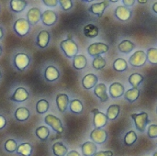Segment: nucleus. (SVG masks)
<instances>
[{
	"instance_id": "nucleus-1",
	"label": "nucleus",
	"mask_w": 157,
	"mask_h": 156,
	"mask_svg": "<svg viewBox=\"0 0 157 156\" xmlns=\"http://www.w3.org/2000/svg\"><path fill=\"white\" fill-rule=\"evenodd\" d=\"M31 58L29 53L27 52H17L13 55L12 58V64L14 68L18 72L26 71L29 66L30 65Z\"/></svg>"
},
{
	"instance_id": "nucleus-2",
	"label": "nucleus",
	"mask_w": 157,
	"mask_h": 156,
	"mask_svg": "<svg viewBox=\"0 0 157 156\" xmlns=\"http://www.w3.org/2000/svg\"><path fill=\"white\" fill-rule=\"evenodd\" d=\"M60 48L63 51L64 55L69 59H71V58L74 59V57H75L77 55V52L79 51L78 45L73 40L71 34H68V38L66 40H63L61 41Z\"/></svg>"
},
{
	"instance_id": "nucleus-3",
	"label": "nucleus",
	"mask_w": 157,
	"mask_h": 156,
	"mask_svg": "<svg viewBox=\"0 0 157 156\" xmlns=\"http://www.w3.org/2000/svg\"><path fill=\"white\" fill-rule=\"evenodd\" d=\"M30 24L29 23V21L27 20V18H17L14 24H13V30L16 33L17 36L20 37V38H24L26 37L29 31H30Z\"/></svg>"
},
{
	"instance_id": "nucleus-4",
	"label": "nucleus",
	"mask_w": 157,
	"mask_h": 156,
	"mask_svg": "<svg viewBox=\"0 0 157 156\" xmlns=\"http://www.w3.org/2000/svg\"><path fill=\"white\" fill-rule=\"evenodd\" d=\"M44 122L48 126H50L52 129V131H55L56 133H58V134L63 133V131H64L63 125L62 123V120L58 117H56L52 114H48L44 118Z\"/></svg>"
},
{
	"instance_id": "nucleus-5",
	"label": "nucleus",
	"mask_w": 157,
	"mask_h": 156,
	"mask_svg": "<svg viewBox=\"0 0 157 156\" xmlns=\"http://www.w3.org/2000/svg\"><path fill=\"white\" fill-rule=\"evenodd\" d=\"M131 117L134 120V124H135L136 129L141 132H144L146 129L147 124L150 123L149 117H148V114L146 112H141L139 114L133 113L131 115Z\"/></svg>"
},
{
	"instance_id": "nucleus-6",
	"label": "nucleus",
	"mask_w": 157,
	"mask_h": 156,
	"mask_svg": "<svg viewBox=\"0 0 157 156\" xmlns=\"http://www.w3.org/2000/svg\"><path fill=\"white\" fill-rule=\"evenodd\" d=\"M109 50V47L108 44L103 43V42H96L88 46L87 52L92 57H98V56H100L101 54L108 52Z\"/></svg>"
},
{
	"instance_id": "nucleus-7",
	"label": "nucleus",
	"mask_w": 157,
	"mask_h": 156,
	"mask_svg": "<svg viewBox=\"0 0 157 156\" xmlns=\"http://www.w3.org/2000/svg\"><path fill=\"white\" fill-rule=\"evenodd\" d=\"M29 97V92L22 86L17 87L14 93L9 97V100L16 103H23L27 101Z\"/></svg>"
},
{
	"instance_id": "nucleus-8",
	"label": "nucleus",
	"mask_w": 157,
	"mask_h": 156,
	"mask_svg": "<svg viewBox=\"0 0 157 156\" xmlns=\"http://www.w3.org/2000/svg\"><path fill=\"white\" fill-rule=\"evenodd\" d=\"M147 62V55L144 51H135L129 59V63L133 67H142Z\"/></svg>"
},
{
	"instance_id": "nucleus-9",
	"label": "nucleus",
	"mask_w": 157,
	"mask_h": 156,
	"mask_svg": "<svg viewBox=\"0 0 157 156\" xmlns=\"http://www.w3.org/2000/svg\"><path fill=\"white\" fill-rule=\"evenodd\" d=\"M50 40H51V33L46 29H42L37 34L35 45L40 49H46L50 44Z\"/></svg>"
},
{
	"instance_id": "nucleus-10",
	"label": "nucleus",
	"mask_w": 157,
	"mask_h": 156,
	"mask_svg": "<svg viewBox=\"0 0 157 156\" xmlns=\"http://www.w3.org/2000/svg\"><path fill=\"white\" fill-rule=\"evenodd\" d=\"M43 77L46 82L53 83L60 78V71L54 65H48L43 71Z\"/></svg>"
},
{
	"instance_id": "nucleus-11",
	"label": "nucleus",
	"mask_w": 157,
	"mask_h": 156,
	"mask_svg": "<svg viewBox=\"0 0 157 156\" xmlns=\"http://www.w3.org/2000/svg\"><path fill=\"white\" fill-rule=\"evenodd\" d=\"M91 113L94 115L93 118V124L96 129H102L108 123V117L105 113L99 111L98 109H93Z\"/></svg>"
},
{
	"instance_id": "nucleus-12",
	"label": "nucleus",
	"mask_w": 157,
	"mask_h": 156,
	"mask_svg": "<svg viewBox=\"0 0 157 156\" xmlns=\"http://www.w3.org/2000/svg\"><path fill=\"white\" fill-rule=\"evenodd\" d=\"M41 22L44 26L52 27L53 26L58 20V15L55 11L52 9H47L42 12L41 14Z\"/></svg>"
},
{
	"instance_id": "nucleus-13",
	"label": "nucleus",
	"mask_w": 157,
	"mask_h": 156,
	"mask_svg": "<svg viewBox=\"0 0 157 156\" xmlns=\"http://www.w3.org/2000/svg\"><path fill=\"white\" fill-rule=\"evenodd\" d=\"M91 141L96 144H103L108 139V132L104 129H94L90 133Z\"/></svg>"
},
{
	"instance_id": "nucleus-14",
	"label": "nucleus",
	"mask_w": 157,
	"mask_h": 156,
	"mask_svg": "<svg viewBox=\"0 0 157 156\" xmlns=\"http://www.w3.org/2000/svg\"><path fill=\"white\" fill-rule=\"evenodd\" d=\"M41 10L40 7L37 6H33L30 7L28 12H27V20L29 21V23L30 24V26H35L36 24H38L40 22V20L41 19Z\"/></svg>"
},
{
	"instance_id": "nucleus-15",
	"label": "nucleus",
	"mask_w": 157,
	"mask_h": 156,
	"mask_svg": "<svg viewBox=\"0 0 157 156\" xmlns=\"http://www.w3.org/2000/svg\"><path fill=\"white\" fill-rule=\"evenodd\" d=\"M110 1H102V2H98V3H94L90 6V7L88 8V11L96 16H98V17H101L105 9L109 6Z\"/></svg>"
},
{
	"instance_id": "nucleus-16",
	"label": "nucleus",
	"mask_w": 157,
	"mask_h": 156,
	"mask_svg": "<svg viewBox=\"0 0 157 156\" xmlns=\"http://www.w3.org/2000/svg\"><path fill=\"white\" fill-rule=\"evenodd\" d=\"M56 106H57V108L58 110L61 112V113H63L67 110L68 107H69V103H70V100H69V97L67 94H64V93H60L56 96Z\"/></svg>"
},
{
	"instance_id": "nucleus-17",
	"label": "nucleus",
	"mask_w": 157,
	"mask_h": 156,
	"mask_svg": "<svg viewBox=\"0 0 157 156\" xmlns=\"http://www.w3.org/2000/svg\"><path fill=\"white\" fill-rule=\"evenodd\" d=\"M114 15L121 21H128L132 17V11L125 6H119L116 7Z\"/></svg>"
},
{
	"instance_id": "nucleus-18",
	"label": "nucleus",
	"mask_w": 157,
	"mask_h": 156,
	"mask_svg": "<svg viewBox=\"0 0 157 156\" xmlns=\"http://www.w3.org/2000/svg\"><path fill=\"white\" fill-rule=\"evenodd\" d=\"M125 94L124 86L121 83H112L109 86V95L112 98H120Z\"/></svg>"
},
{
	"instance_id": "nucleus-19",
	"label": "nucleus",
	"mask_w": 157,
	"mask_h": 156,
	"mask_svg": "<svg viewBox=\"0 0 157 156\" xmlns=\"http://www.w3.org/2000/svg\"><path fill=\"white\" fill-rule=\"evenodd\" d=\"M98 78L94 74H87L84 76L82 80V86L85 89L90 90L98 85Z\"/></svg>"
},
{
	"instance_id": "nucleus-20",
	"label": "nucleus",
	"mask_w": 157,
	"mask_h": 156,
	"mask_svg": "<svg viewBox=\"0 0 157 156\" xmlns=\"http://www.w3.org/2000/svg\"><path fill=\"white\" fill-rule=\"evenodd\" d=\"M29 117H30V111L29 108L25 107L17 108L14 112V118L18 122H25L29 119Z\"/></svg>"
},
{
	"instance_id": "nucleus-21",
	"label": "nucleus",
	"mask_w": 157,
	"mask_h": 156,
	"mask_svg": "<svg viewBox=\"0 0 157 156\" xmlns=\"http://www.w3.org/2000/svg\"><path fill=\"white\" fill-rule=\"evenodd\" d=\"M94 93L99 98L100 102L105 103V102H107L109 100V96H108V93H107V86L105 84L100 83V84L97 85L95 86Z\"/></svg>"
},
{
	"instance_id": "nucleus-22",
	"label": "nucleus",
	"mask_w": 157,
	"mask_h": 156,
	"mask_svg": "<svg viewBox=\"0 0 157 156\" xmlns=\"http://www.w3.org/2000/svg\"><path fill=\"white\" fill-rule=\"evenodd\" d=\"M29 3L25 0H10L9 8L14 13H21L28 6Z\"/></svg>"
},
{
	"instance_id": "nucleus-23",
	"label": "nucleus",
	"mask_w": 157,
	"mask_h": 156,
	"mask_svg": "<svg viewBox=\"0 0 157 156\" xmlns=\"http://www.w3.org/2000/svg\"><path fill=\"white\" fill-rule=\"evenodd\" d=\"M82 154L84 156H94L98 152L97 144L93 142H86L81 146Z\"/></svg>"
},
{
	"instance_id": "nucleus-24",
	"label": "nucleus",
	"mask_w": 157,
	"mask_h": 156,
	"mask_svg": "<svg viewBox=\"0 0 157 156\" xmlns=\"http://www.w3.org/2000/svg\"><path fill=\"white\" fill-rule=\"evenodd\" d=\"M87 65V59L84 54H77L73 59V67L76 70H83Z\"/></svg>"
},
{
	"instance_id": "nucleus-25",
	"label": "nucleus",
	"mask_w": 157,
	"mask_h": 156,
	"mask_svg": "<svg viewBox=\"0 0 157 156\" xmlns=\"http://www.w3.org/2000/svg\"><path fill=\"white\" fill-rule=\"evenodd\" d=\"M52 150L54 156H66L68 154L67 147L61 142L54 143L52 146Z\"/></svg>"
},
{
	"instance_id": "nucleus-26",
	"label": "nucleus",
	"mask_w": 157,
	"mask_h": 156,
	"mask_svg": "<svg viewBox=\"0 0 157 156\" xmlns=\"http://www.w3.org/2000/svg\"><path fill=\"white\" fill-rule=\"evenodd\" d=\"M33 152V147L29 143H23L17 146V154L21 156H31Z\"/></svg>"
},
{
	"instance_id": "nucleus-27",
	"label": "nucleus",
	"mask_w": 157,
	"mask_h": 156,
	"mask_svg": "<svg viewBox=\"0 0 157 156\" xmlns=\"http://www.w3.org/2000/svg\"><path fill=\"white\" fill-rule=\"evenodd\" d=\"M83 32H84V35L86 38L94 39V38H96L98 35L99 29L96 25H94V24H87V25H86L84 27Z\"/></svg>"
},
{
	"instance_id": "nucleus-28",
	"label": "nucleus",
	"mask_w": 157,
	"mask_h": 156,
	"mask_svg": "<svg viewBox=\"0 0 157 156\" xmlns=\"http://www.w3.org/2000/svg\"><path fill=\"white\" fill-rule=\"evenodd\" d=\"M69 109L72 113L79 115L83 112V109H84L83 103L79 99H72L70 100V103H69Z\"/></svg>"
},
{
	"instance_id": "nucleus-29",
	"label": "nucleus",
	"mask_w": 157,
	"mask_h": 156,
	"mask_svg": "<svg viewBox=\"0 0 157 156\" xmlns=\"http://www.w3.org/2000/svg\"><path fill=\"white\" fill-rule=\"evenodd\" d=\"M120 111H121V107L119 105H117V104L110 105L109 107L108 110H107V113H106V115L108 117V120H111V121L115 120L118 118V116L120 114Z\"/></svg>"
},
{
	"instance_id": "nucleus-30",
	"label": "nucleus",
	"mask_w": 157,
	"mask_h": 156,
	"mask_svg": "<svg viewBox=\"0 0 157 156\" xmlns=\"http://www.w3.org/2000/svg\"><path fill=\"white\" fill-rule=\"evenodd\" d=\"M35 135L39 140L45 142L50 136V130L46 126H40L35 130Z\"/></svg>"
},
{
	"instance_id": "nucleus-31",
	"label": "nucleus",
	"mask_w": 157,
	"mask_h": 156,
	"mask_svg": "<svg viewBox=\"0 0 157 156\" xmlns=\"http://www.w3.org/2000/svg\"><path fill=\"white\" fill-rule=\"evenodd\" d=\"M118 48L119 51L122 53H130L135 48V44L129 40H124L119 44Z\"/></svg>"
},
{
	"instance_id": "nucleus-32",
	"label": "nucleus",
	"mask_w": 157,
	"mask_h": 156,
	"mask_svg": "<svg viewBox=\"0 0 157 156\" xmlns=\"http://www.w3.org/2000/svg\"><path fill=\"white\" fill-rule=\"evenodd\" d=\"M139 97H140V90L138 88H133V87L126 91L124 94L125 99L130 103L135 102L139 98Z\"/></svg>"
},
{
	"instance_id": "nucleus-33",
	"label": "nucleus",
	"mask_w": 157,
	"mask_h": 156,
	"mask_svg": "<svg viewBox=\"0 0 157 156\" xmlns=\"http://www.w3.org/2000/svg\"><path fill=\"white\" fill-rule=\"evenodd\" d=\"M50 108V104L48 102V100L42 98V99H39L36 103V111L38 114H45L48 112Z\"/></svg>"
},
{
	"instance_id": "nucleus-34",
	"label": "nucleus",
	"mask_w": 157,
	"mask_h": 156,
	"mask_svg": "<svg viewBox=\"0 0 157 156\" xmlns=\"http://www.w3.org/2000/svg\"><path fill=\"white\" fill-rule=\"evenodd\" d=\"M144 76L142 74L135 73V74H132L130 75L128 81L132 86L133 88H138V86L144 82Z\"/></svg>"
},
{
	"instance_id": "nucleus-35",
	"label": "nucleus",
	"mask_w": 157,
	"mask_h": 156,
	"mask_svg": "<svg viewBox=\"0 0 157 156\" xmlns=\"http://www.w3.org/2000/svg\"><path fill=\"white\" fill-rule=\"evenodd\" d=\"M128 63L123 58H117L113 63V68L117 72H124L127 70Z\"/></svg>"
},
{
	"instance_id": "nucleus-36",
	"label": "nucleus",
	"mask_w": 157,
	"mask_h": 156,
	"mask_svg": "<svg viewBox=\"0 0 157 156\" xmlns=\"http://www.w3.org/2000/svg\"><path fill=\"white\" fill-rule=\"evenodd\" d=\"M17 143L16 140L14 139H8L5 142V144H4V149L6 153L8 154H13L15 152H17Z\"/></svg>"
},
{
	"instance_id": "nucleus-37",
	"label": "nucleus",
	"mask_w": 157,
	"mask_h": 156,
	"mask_svg": "<svg viewBox=\"0 0 157 156\" xmlns=\"http://www.w3.org/2000/svg\"><path fill=\"white\" fill-rule=\"evenodd\" d=\"M137 141V134L134 131H130L125 134L124 137V143L127 146H132L133 143H135Z\"/></svg>"
},
{
	"instance_id": "nucleus-38",
	"label": "nucleus",
	"mask_w": 157,
	"mask_h": 156,
	"mask_svg": "<svg viewBox=\"0 0 157 156\" xmlns=\"http://www.w3.org/2000/svg\"><path fill=\"white\" fill-rule=\"evenodd\" d=\"M106 65H107V62L102 56L95 57L92 62V66L96 70H102Z\"/></svg>"
},
{
	"instance_id": "nucleus-39",
	"label": "nucleus",
	"mask_w": 157,
	"mask_h": 156,
	"mask_svg": "<svg viewBox=\"0 0 157 156\" xmlns=\"http://www.w3.org/2000/svg\"><path fill=\"white\" fill-rule=\"evenodd\" d=\"M147 60L152 64H157V49L156 48H149L147 50Z\"/></svg>"
},
{
	"instance_id": "nucleus-40",
	"label": "nucleus",
	"mask_w": 157,
	"mask_h": 156,
	"mask_svg": "<svg viewBox=\"0 0 157 156\" xmlns=\"http://www.w3.org/2000/svg\"><path fill=\"white\" fill-rule=\"evenodd\" d=\"M59 4L63 11H69L74 6V2L72 0H60Z\"/></svg>"
},
{
	"instance_id": "nucleus-41",
	"label": "nucleus",
	"mask_w": 157,
	"mask_h": 156,
	"mask_svg": "<svg viewBox=\"0 0 157 156\" xmlns=\"http://www.w3.org/2000/svg\"><path fill=\"white\" fill-rule=\"evenodd\" d=\"M148 136L151 139L157 138V125L156 124H152L148 128Z\"/></svg>"
},
{
	"instance_id": "nucleus-42",
	"label": "nucleus",
	"mask_w": 157,
	"mask_h": 156,
	"mask_svg": "<svg viewBox=\"0 0 157 156\" xmlns=\"http://www.w3.org/2000/svg\"><path fill=\"white\" fill-rule=\"evenodd\" d=\"M43 5H45L46 6H50V7H55L58 4L59 1L58 0H42Z\"/></svg>"
},
{
	"instance_id": "nucleus-43",
	"label": "nucleus",
	"mask_w": 157,
	"mask_h": 156,
	"mask_svg": "<svg viewBox=\"0 0 157 156\" xmlns=\"http://www.w3.org/2000/svg\"><path fill=\"white\" fill-rule=\"evenodd\" d=\"M7 120L6 119V117L3 114H0V131L5 129V127L6 126Z\"/></svg>"
},
{
	"instance_id": "nucleus-44",
	"label": "nucleus",
	"mask_w": 157,
	"mask_h": 156,
	"mask_svg": "<svg viewBox=\"0 0 157 156\" xmlns=\"http://www.w3.org/2000/svg\"><path fill=\"white\" fill-rule=\"evenodd\" d=\"M94 156H113V153L111 151H103L97 153Z\"/></svg>"
},
{
	"instance_id": "nucleus-45",
	"label": "nucleus",
	"mask_w": 157,
	"mask_h": 156,
	"mask_svg": "<svg viewBox=\"0 0 157 156\" xmlns=\"http://www.w3.org/2000/svg\"><path fill=\"white\" fill-rule=\"evenodd\" d=\"M135 0H122V3L124 4L125 6H132L135 4Z\"/></svg>"
},
{
	"instance_id": "nucleus-46",
	"label": "nucleus",
	"mask_w": 157,
	"mask_h": 156,
	"mask_svg": "<svg viewBox=\"0 0 157 156\" xmlns=\"http://www.w3.org/2000/svg\"><path fill=\"white\" fill-rule=\"evenodd\" d=\"M66 156H81L80 155V154L78 153V152H76V151H70Z\"/></svg>"
},
{
	"instance_id": "nucleus-47",
	"label": "nucleus",
	"mask_w": 157,
	"mask_h": 156,
	"mask_svg": "<svg viewBox=\"0 0 157 156\" xmlns=\"http://www.w3.org/2000/svg\"><path fill=\"white\" fill-rule=\"evenodd\" d=\"M4 34H5V31H4V29L0 26V40L3 39L4 37Z\"/></svg>"
},
{
	"instance_id": "nucleus-48",
	"label": "nucleus",
	"mask_w": 157,
	"mask_h": 156,
	"mask_svg": "<svg viewBox=\"0 0 157 156\" xmlns=\"http://www.w3.org/2000/svg\"><path fill=\"white\" fill-rule=\"evenodd\" d=\"M152 8H153V11L157 14V2H155V3L153 5V7H152Z\"/></svg>"
},
{
	"instance_id": "nucleus-49",
	"label": "nucleus",
	"mask_w": 157,
	"mask_h": 156,
	"mask_svg": "<svg viewBox=\"0 0 157 156\" xmlns=\"http://www.w3.org/2000/svg\"><path fill=\"white\" fill-rule=\"evenodd\" d=\"M137 2L140 3V4H146L148 1H147V0H144V1H143V0H137Z\"/></svg>"
},
{
	"instance_id": "nucleus-50",
	"label": "nucleus",
	"mask_w": 157,
	"mask_h": 156,
	"mask_svg": "<svg viewBox=\"0 0 157 156\" xmlns=\"http://www.w3.org/2000/svg\"><path fill=\"white\" fill-rule=\"evenodd\" d=\"M2 53H3V48H2V45H0V57L2 55Z\"/></svg>"
},
{
	"instance_id": "nucleus-51",
	"label": "nucleus",
	"mask_w": 157,
	"mask_h": 156,
	"mask_svg": "<svg viewBox=\"0 0 157 156\" xmlns=\"http://www.w3.org/2000/svg\"><path fill=\"white\" fill-rule=\"evenodd\" d=\"M2 78V72H1V70H0V79Z\"/></svg>"
},
{
	"instance_id": "nucleus-52",
	"label": "nucleus",
	"mask_w": 157,
	"mask_h": 156,
	"mask_svg": "<svg viewBox=\"0 0 157 156\" xmlns=\"http://www.w3.org/2000/svg\"><path fill=\"white\" fill-rule=\"evenodd\" d=\"M153 156H157V152H155V153L154 154V155H153Z\"/></svg>"
},
{
	"instance_id": "nucleus-53",
	"label": "nucleus",
	"mask_w": 157,
	"mask_h": 156,
	"mask_svg": "<svg viewBox=\"0 0 157 156\" xmlns=\"http://www.w3.org/2000/svg\"><path fill=\"white\" fill-rule=\"evenodd\" d=\"M156 114H157V108H156Z\"/></svg>"
},
{
	"instance_id": "nucleus-54",
	"label": "nucleus",
	"mask_w": 157,
	"mask_h": 156,
	"mask_svg": "<svg viewBox=\"0 0 157 156\" xmlns=\"http://www.w3.org/2000/svg\"><path fill=\"white\" fill-rule=\"evenodd\" d=\"M0 10H1V8H0Z\"/></svg>"
}]
</instances>
